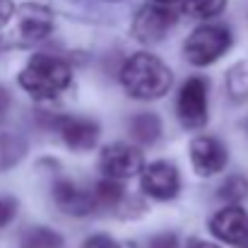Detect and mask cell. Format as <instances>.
<instances>
[{
    "mask_svg": "<svg viewBox=\"0 0 248 248\" xmlns=\"http://www.w3.org/2000/svg\"><path fill=\"white\" fill-rule=\"evenodd\" d=\"M227 94L234 101L248 99V61H239L227 73Z\"/></svg>",
    "mask_w": 248,
    "mask_h": 248,
    "instance_id": "obj_15",
    "label": "cell"
},
{
    "mask_svg": "<svg viewBox=\"0 0 248 248\" xmlns=\"http://www.w3.org/2000/svg\"><path fill=\"white\" fill-rule=\"evenodd\" d=\"M82 248H118V244L106 234H96V236H89L82 244Z\"/></svg>",
    "mask_w": 248,
    "mask_h": 248,
    "instance_id": "obj_21",
    "label": "cell"
},
{
    "mask_svg": "<svg viewBox=\"0 0 248 248\" xmlns=\"http://www.w3.org/2000/svg\"><path fill=\"white\" fill-rule=\"evenodd\" d=\"M232 48V31L222 24H202L186 41V58L193 65H210Z\"/></svg>",
    "mask_w": 248,
    "mask_h": 248,
    "instance_id": "obj_3",
    "label": "cell"
},
{
    "mask_svg": "<svg viewBox=\"0 0 248 248\" xmlns=\"http://www.w3.org/2000/svg\"><path fill=\"white\" fill-rule=\"evenodd\" d=\"M7 104H10V96H7V92H5V89L0 87V113H2V111L7 108Z\"/></svg>",
    "mask_w": 248,
    "mask_h": 248,
    "instance_id": "obj_25",
    "label": "cell"
},
{
    "mask_svg": "<svg viewBox=\"0 0 248 248\" xmlns=\"http://www.w3.org/2000/svg\"><path fill=\"white\" fill-rule=\"evenodd\" d=\"M92 198H94V207H96V210H111V207L121 205V200H123V188H121L118 181L104 178V181L94 183Z\"/></svg>",
    "mask_w": 248,
    "mask_h": 248,
    "instance_id": "obj_14",
    "label": "cell"
},
{
    "mask_svg": "<svg viewBox=\"0 0 248 248\" xmlns=\"http://www.w3.org/2000/svg\"><path fill=\"white\" fill-rule=\"evenodd\" d=\"M186 248H219V246H215V244H210V241H190Z\"/></svg>",
    "mask_w": 248,
    "mask_h": 248,
    "instance_id": "obj_24",
    "label": "cell"
},
{
    "mask_svg": "<svg viewBox=\"0 0 248 248\" xmlns=\"http://www.w3.org/2000/svg\"><path fill=\"white\" fill-rule=\"evenodd\" d=\"M101 173L111 181H123L135 176L138 171H142V152L135 145H125V142H116L104 147L101 157H99Z\"/></svg>",
    "mask_w": 248,
    "mask_h": 248,
    "instance_id": "obj_4",
    "label": "cell"
},
{
    "mask_svg": "<svg viewBox=\"0 0 248 248\" xmlns=\"http://www.w3.org/2000/svg\"><path fill=\"white\" fill-rule=\"evenodd\" d=\"M159 5H169V2H173V0H157Z\"/></svg>",
    "mask_w": 248,
    "mask_h": 248,
    "instance_id": "obj_26",
    "label": "cell"
},
{
    "mask_svg": "<svg viewBox=\"0 0 248 248\" xmlns=\"http://www.w3.org/2000/svg\"><path fill=\"white\" fill-rule=\"evenodd\" d=\"M217 198H219V200H227V202L248 200V178H244V176H229V178L219 186Z\"/></svg>",
    "mask_w": 248,
    "mask_h": 248,
    "instance_id": "obj_17",
    "label": "cell"
},
{
    "mask_svg": "<svg viewBox=\"0 0 248 248\" xmlns=\"http://www.w3.org/2000/svg\"><path fill=\"white\" fill-rule=\"evenodd\" d=\"M227 159H229L227 147L217 138H212V135L195 138L193 145H190V162H193V169L200 176L219 173L227 166Z\"/></svg>",
    "mask_w": 248,
    "mask_h": 248,
    "instance_id": "obj_9",
    "label": "cell"
},
{
    "mask_svg": "<svg viewBox=\"0 0 248 248\" xmlns=\"http://www.w3.org/2000/svg\"><path fill=\"white\" fill-rule=\"evenodd\" d=\"M58 133L63 135L70 150H92L99 138V125L89 118L68 116V118H58Z\"/></svg>",
    "mask_w": 248,
    "mask_h": 248,
    "instance_id": "obj_12",
    "label": "cell"
},
{
    "mask_svg": "<svg viewBox=\"0 0 248 248\" xmlns=\"http://www.w3.org/2000/svg\"><path fill=\"white\" fill-rule=\"evenodd\" d=\"M224 7H227V0H183V10L198 19L217 17Z\"/></svg>",
    "mask_w": 248,
    "mask_h": 248,
    "instance_id": "obj_18",
    "label": "cell"
},
{
    "mask_svg": "<svg viewBox=\"0 0 248 248\" xmlns=\"http://www.w3.org/2000/svg\"><path fill=\"white\" fill-rule=\"evenodd\" d=\"M147 248H176V236L173 234H159L150 241Z\"/></svg>",
    "mask_w": 248,
    "mask_h": 248,
    "instance_id": "obj_22",
    "label": "cell"
},
{
    "mask_svg": "<svg viewBox=\"0 0 248 248\" xmlns=\"http://www.w3.org/2000/svg\"><path fill=\"white\" fill-rule=\"evenodd\" d=\"M53 200L56 205L75 217H84L89 212H94V198H92V188H82L68 178H58L53 186Z\"/></svg>",
    "mask_w": 248,
    "mask_h": 248,
    "instance_id": "obj_10",
    "label": "cell"
},
{
    "mask_svg": "<svg viewBox=\"0 0 248 248\" xmlns=\"http://www.w3.org/2000/svg\"><path fill=\"white\" fill-rule=\"evenodd\" d=\"M121 82L135 99H159L171 89L173 75L152 53H135L121 70Z\"/></svg>",
    "mask_w": 248,
    "mask_h": 248,
    "instance_id": "obj_1",
    "label": "cell"
},
{
    "mask_svg": "<svg viewBox=\"0 0 248 248\" xmlns=\"http://www.w3.org/2000/svg\"><path fill=\"white\" fill-rule=\"evenodd\" d=\"M140 186H142L145 195H150L155 200H171L178 195L181 178H178V171L173 164L157 162V164H150L147 169H142Z\"/></svg>",
    "mask_w": 248,
    "mask_h": 248,
    "instance_id": "obj_8",
    "label": "cell"
},
{
    "mask_svg": "<svg viewBox=\"0 0 248 248\" xmlns=\"http://www.w3.org/2000/svg\"><path fill=\"white\" fill-rule=\"evenodd\" d=\"M19 248H63V236L46 227H34L22 236Z\"/></svg>",
    "mask_w": 248,
    "mask_h": 248,
    "instance_id": "obj_16",
    "label": "cell"
},
{
    "mask_svg": "<svg viewBox=\"0 0 248 248\" xmlns=\"http://www.w3.org/2000/svg\"><path fill=\"white\" fill-rule=\"evenodd\" d=\"M19 39L27 41V44H36L41 39H46L53 29V15L51 10H46L44 5H34V2H27L22 10H19Z\"/></svg>",
    "mask_w": 248,
    "mask_h": 248,
    "instance_id": "obj_11",
    "label": "cell"
},
{
    "mask_svg": "<svg viewBox=\"0 0 248 248\" xmlns=\"http://www.w3.org/2000/svg\"><path fill=\"white\" fill-rule=\"evenodd\" d=\"M210 229L217 239L227 241L229 246L248 248V212L239 205H229L219 210L210 219Z\"/></svg>",
    "mask_w": 248,
    "mask_h": 248,
    "instance_id": "obj_7",
    "label": "cell"
},
{
    "mask_svg": "<svg viewBox=\"0 0 248 248\" xmlns=\"http://www.w3.org/2000/svg\"><path fill=\"white\" fill-rule=\"evenodd\" d=\"M12 12H15V5H12V0H0V27L12 17Z\"/></svg>",
    "mask_w": 248,
    "mask_h": 248,
    "instance_id": "obj_23",
    "label": "cell"
},
{
    "mask_svg": "<svg viewBox=\"0 0 248 248\" xmlns=\"http://www.w3.org/2000/svg\"><path fill=\"white\" fill-rule=\"evenodd\" d=\"M128 130H130V138L133 140H138L142 145H152L162 135V121L155 113H138V116L130 118Z\"/></svg>",
    "mask_w": 248,
    "mask_h": 248,
    "instance_id": "obj_13",
    "label": "cell"
},
{
    "mask_svg": "<svg viewBox=\"0 0 248 248\" xmlns=\"http://www.w3.org/2000/svg\"><path fill=\"white\" fill-rule=\"evenodd\" d=\"M17 212V202L12 198H0V227H5Z\"/></svg>",
    "mask_w": 248,
    "mask_h": 248,
    "instance_id": "obj_20",
    "label": "cell"
},
{
    "mask_svg": "<svg viewBox=\"0 0 248 248\" xmlns=\"http://www.w3.org/2000/svg\"><path fill=\"white\" fill-rule=\"evenodd\" d=\"M24 155V142L15 135H0V169L12 166Z\"/></svg>",
    "mask_w": 248,
    "mask_h": 248,
    "instance_id": "obj_19",
    "label": "cell"
},
{
    "mask_svg": "<svg viewBox=\"0 0 248 248\" xmlns=\"http://www.w3.org/2000/svg\"><path fill=\"white\" fill-rule=\"evenodd\" d=\"M178 118L186 128H202L207 121V82L190 78L178 94Z\"/></svg>",
    "mask_w": 248,
    "mask_h": 248,
    "instance_id": "obj_5",
    "label": "cell"
},
{
    "mask_svg": "<svg viewBox=\"0 0 248 248\" xmlns=\"http://www.w3.org/2000/svg\"><path fill=\"white\" fill-rule=\"evenodd\" d=\"M173 22H176V15L169 5H147L135 15L133 34L142 44H157L169 34Z\"/></svg>",
    "mask_w": 248,
    "mask_h": 248,
    "instance_id": "obj_6",
    "label": "cell"
},
{
    "mask_svg": "<svg viewBox=\"0 0 248 248\" xmlns=\"http://www.w3.org/2000/svg\"><path fill=\"white\" fill-rule=\"evenodd\" d=\"M246 128H248V123H246Z\"/></svg>",
    "mask_w": 248,
    "mask_h": 248,
    "instance_id": "obj_27",
    "label": "cell"
},
{
    "mask_svg": "<svg viewBox=\"0 0 248 248\" xmlns=\"http://www.w3.org/2000/svg\"><path fill=\"white\" fill-rule=\"evenodd\" d=\"M19 84L36 99H53L70 84V65L56 56L36 53L19 73Z\"/></svg>",
    "mask_w": 248,
    "mask_h": 248,
    "instance_id": "obj_2",
    "label": "cell"
}]
</instances>
